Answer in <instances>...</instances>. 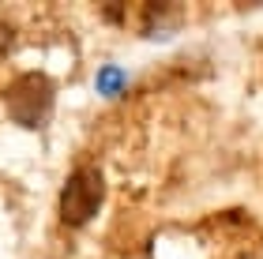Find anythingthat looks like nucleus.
Instances as JSON below:
<instances>
[{
    "mask_svg": "<svg viewBox=\"0 0 263 259\" xmlns=\"http://www.w3.org/2000/svg\"><path fill=\"white\" fill-rule=\"evenodd\" d=\"M53 102H57V83L45 72H23L8 83L4 90V109L19 128L38 132L45 121L53 116Z\"/></svg>",
    "mask_w": 263,
    "mask_h": 259,
    "instance_id": "1",
    "label": "nucleus"
},
{
    "mask_svg": "<svg viewBox=\"0 0 263 259\" xmlns=\"http://www.w3.org/2000/svg\"><path fill=\"white\" fill-rule=\"evenodd\" d=\"M102 203H105V176H102V169L98 166H79L61 188L57 214H61L64 226L79 229L102 210Z\"/></svg>",
    "mask_w": 263,
    "mask_h": 259,
    "instance_id": "2",
    "label": "nucleus"
},
{
    "mask_svg": "<svg viewBox=\"0 0 263 259\" xmlns=\"http://www.w3.org/2000/svg\"><path fill=\"white\" fill-rule=\"evenodd\" d=\"M143 23H139V34L143 38H170L184 27V8L181 4H143Z\"/></svg>",
    "mask_w": 263,
    "mask_h": 259,
    "instance_id": "3",
    "label": "nucleus"
},
{
    "mask_svg": "<svg viewBox=\"0 0 263 259\" xmlns=\"http://www.w3.org/2000/svg\"><path fill=\"white\" fill-rule=\"evenodd\" d=\"M124 83H128V75H124V68H117V64H105L102 72H98V94H105V98L121 94Z\"/></svg>",
    "mask_w": 263,
    "mask_h": 259,
    "instance_id": "4",
    "label": "nucleus"
},
{
    "mask_svg": "<svg viewBox=\"0 0 263 259\" xmlns=\"http://www.w3.org/2000/svg\"><path fill=\"white\" fill-rule=\"evenodd\" d=\"M11 45H15V30H11L4 19H0V61L11 53Z\"/></svg>",
    "mask_w": 263,
    "mask_h": 259,
    "instance_id": "5",
    "label": "nucleus"
},
{
    "mask_svg": "<svg viewBox=\"0 0 263 259\" xmlns=\"http://www.w3.org/2000/svg\"><path fill=\"white\" fill-rule=\"evenodd\" d=\"M237 259H263V255H252V252H248V255H237Z\"/></svg>",
    "mask_w": 263,
    "mask_h": 259,
    "instance_id": "6",
    "label": "nucleus"
}]
</instances>
